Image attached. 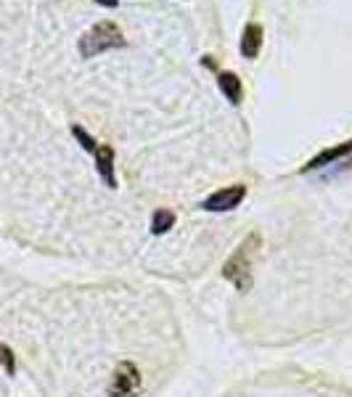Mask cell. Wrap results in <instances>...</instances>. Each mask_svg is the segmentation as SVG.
I'll return each instance as SVG.
<instances>
[{
  "mask_svg": "<svg viewBox=\"0 0 352 397\" xmlns=\"http://www.w3.org/2000/svg\"><path fill=\"white\" fill-rule=\"evenodd\" d=\"M259 244H262L259 233H249L233 249L231 257L222 262V278L228 284H233V289L241 292V294H247L252 289V265H254V257H257L259 252Z\"/></svg>",
  "mask_w": 352,
  "mask_h": 397,
  "instance_id": "cell-1",
  "label": "cell"
},
{
  "mask_svg": "<svg viewBox=\"0 0 352 397\" xmlns=\"http://www.w3.org/2000/svg\"><path fill=\"white\" fill-rule=\"evenodd\" d=\"M125 46V35L114 21H98L95 27H90L80 37V53L83 58H93V56L103 53V51H114V48Z\"/></svg>",
  "mask_w": 352,
  "mask_h": 397,
  "instance_id": "cell-2",
  "label": "cell"
},
{
  "mask_svg": "<svg viewBox=\"0 0 352 397\" xmlns=\"http://www.w3.org/2000/svg\"><path fill=\"white\" fill-rule=\"evenodd\" d=\"M140 384H143V376H140V368L133 361H122L114 373H111L109 381V397H138Z\"/></svg>",
  "mask_w": 352,
  "mask_h": 397,
  "instance_id": "cell-3",
  "label": "cell"
},
{
  "mask_svg": "<svg viewBox=\"0 0 352 397\" xmlns=\"http://www.w3.org/2000/svg\"><path fill=\"white\" fill-rule=\"evenodd\" d=\"M247 199V185L244 183H233L225 185V188H217L214 194H209L202 202L204 212H231L236 207H241V202Z\"/></svg>",
  "mask_w": 352,
  "mask_h": 397,
  "instance_id": "cell-4",
  "label": "cell"
},
{
  "mask_svg": "<svg viewBox=\"0 0 352 397\" xmlns=\"http://www.w3.org/2000/svg\"><path fill=\"white\" fill-rule=\"evenodd\" d=\"M352 154V138L350 140H344V143H339V146H331V148H323L321 154H315L310 162H307L299 172L305 175V172H313V170H321V167H328L333 165V162H339V159L344 157H350Z\"/></svg>",
  "mask_w": 352,
  "mask_h": 397,
  "instance_id": "cell-5",
  "label": "cell"
},
{
  "mask_svg": "<svg viewBox=\"0 0 352 397\" xmlns=\"http://www.w3.org/2000/svg\"><path fill=\"white\" fill-rule=\"evenodd\" d=\"M95 157V172H98V177L103 180V185L106 188H117V172H114V148L111 146H98V151L93 154Z\"/></svg>",
  "mask_w": 352,
  "mask_h": 397,
  "instance_id": "cell-6",
  "label": "cell"
},
{
  "mask_svg": "<svg viewBox=\"0 0 352 397\" xmlns=\"http://www.w3.org/2000/svg\"><path fill=\"white\" fill-rule=\"evenodd\" d=\"M217 85H220L222 96H225L233 106H239L241 98H244V83L239 80V74L236 72H220L217 74Z\"/></svg>",
  "mask_w": 352,
  "mask_h": 397,
  "instance_id": "cell-7",
  "label": "cell"
},
{
  "mask_svg": "<svg viewBox=\"0 0 352 397\" xmlns=\"http://www.w3.org/2000/svg\"><path fill=\"white\" fill-rule=\"evenodd\" d=\"M259 48H262V27L259 24H247L244 35H241V56L244 58H257Z\"/></svg>",
  "mask_w": 352,
  "mask_h": 397,
  "instance_id": "cell-8",
  "label": "cell"
},
{
  "mask_svg": "<svg viewBox=\"0 0 352 397\" xmlns=\"http://www.w3.org/2000/svg\"><path fill=\"white\" fill-rule=\"evenodd\" d=\"M177 222V215L172 212V210H167V207H162V210H157V212L151 215V236H165V233H170L172 228H175Z\"/></svg>",
  "mask_w": 352,
  "mask_h": 397,
  "instance_id": "cell-9",
  "label": "cell"
},
{
  "mask_svg": "<svg viewBox=\"0 0 352 397\" xmlns=\"http://www.w3.org/2000/svg\"><path fill=\"white\" fill-rule=\"evenodd\" d=\"M69 130H72V135L77 138V143H80V146H83L88 154H95V151H98V146H101V143L93 138V135L83 128V125H72Z\"/></svg>",
  "mask_w": 352,
  "mask_h": 397,
  "instance_id": "cell-10",
  "label": "cell"
},
{
  "mask_svg": "<svg viewBox=\"0 0 352 397\" xmlns=\"http://www.w3.org/2000/svg\"><path fill=\"white\" fill-rule=\"evenodd\" d=\"M0 366L9 376H16V355L9 344H0Z\"/></svg>",
  "mask_w": 352,
  "mask_h": 397,
  "instance_id": "cell-11",
  "label": "cell"
},
{
  "mask_svg": "<svg viewBox=\"0 0 352 397\" xmlns=\"http://www.w3.org/2000/svg\"><path fill=\"white\" fill-rule=\"evenodd\" d=\"M98 6H106V9H117L120 6V0H95Z\"/></svg>",
  "mask_w": 352,
  "mask_h": 397,
  "instance_id": "cell-12",
  "label": "cell"
}]
</instances>
